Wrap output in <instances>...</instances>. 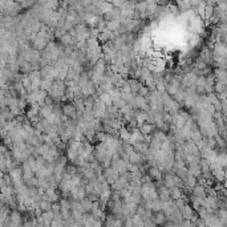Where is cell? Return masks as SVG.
<instances>
[{
	"instance_id": "6da1fadb",
	"label": "cell",
	"mask_w": 227,
	"mask_h": 227,
	"mask_svg": "<svg viewBox=\"0 0 227 227\" xmlns=\"http://www.w3.org/2000/svg\"><path fill=\"white\" fill-rule=\"evenodd\" d=\"M63 113H64V116H67V117H75L76 116V106L75 105H67V106H64L63 108Z\"/></svg>"
}]
</instances>
